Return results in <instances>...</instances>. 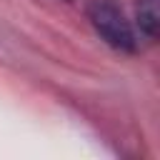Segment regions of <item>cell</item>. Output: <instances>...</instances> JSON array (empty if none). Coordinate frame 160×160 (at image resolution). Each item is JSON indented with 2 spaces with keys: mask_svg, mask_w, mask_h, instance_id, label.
<instances>
[{
  "mask_svg": "<svg viewBox=\"0 0 160 160\" xmlns=\"http://www.w3.org/2000/svg\"><path fill=\"white\" fill-rule=\"evenodd\" d=\"M135 15H138L140 32L148 40H155L158 28H160V0H138L135 2Z\"/></svg>",
  "mask_w": 160,
  "mask_h": 160,
  "instance_id": "7a4b0ae2",
  "label": "cell"
},
{
  "mask_svg": "<svg viewBox=\"0 0 160 160\" xmlns=\"http://www.w3.org/2000/svg\"><path fill=\"white\" fill-rule=\"evenodd\" d=\"M88 18H90L95 32L110 48H115L120 52H135L138 50L135 30L112 0H92L88 8Z\"/></svg>",
  "mask_w": 160,
  "mask_h": 160,
  "instance_id": "6da1fadb",
  "label": "cell"
}]
</instances>
